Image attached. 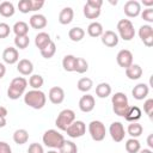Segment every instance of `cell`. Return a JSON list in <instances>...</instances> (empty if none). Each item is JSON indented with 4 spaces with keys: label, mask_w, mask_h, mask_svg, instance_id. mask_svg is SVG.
Segmentation results:
<instances>
[{
    "label": "cell",
    "mask_w": 153,
    "mask_h": 153,
    "mask_svg": "<svg viewBox=\"0 0 153 153\" xmlns=\"http://www.w3.org/2000/svg\"><path fill=\"white\" fill-rule=\"evenodd\" d=\"M24 103L35 110H39L45 105L47 96L41 90H30L24 93Z\"/></svg>",
    "instance_id": "cell-1"
},
{
    "label": "cell",
    "mask_w": 153,
    "mask_h": 153,
    "mask_svg": "<svg viewBox=\"0 0 153 153\" xmlns=\"http://www.w3.org/2000/svg\"><path fill=\"white\" fill-rule=\"evenodd\" d=\"M26 86H27V80L24 76H17L12 79L7 88V97L12 100L19 99L25 93Z\"/></svg>",
    "instance_id": "cell-2"
},
{
    "label": "cell",
    "mask_w": 153,
    "mask_h": 153,
    "mask_svg": "<svg viewBox=\"0 0 153 153\" xmlns=\"http://www.w3.org/2000/svg\"><path fill=\"white\" fill-rule=\"evenodd\" d=\"M42 141H43V143H44L47 147H49V148H51V149H59V148L62 146V143H63V141H65V137H63V135H62L60 131H57L56 129H48V130L43 134Z\"/></svg>",
    "instance_id": "cell-3"
},
{
    "label": "cell",
    "mask_w": 153,
    "mask_h": 153,
    "mask_svg": "<svg viewBox=\"0 0 153 153\" xmlns=\"http://www.w3.org/2000/svg\"><path fill=\"white\" fill-rule=\"evenodd\" d=\"M111 103H112V110H114V112L117 116L124 117L128 108L130 106L126 93H123V92H116L111 97Z\"/></svg>",
    "instance_id": "cell-4"
},
{
    "label": "cell",
    "mask_w": 153,
    "mask_h": 153,
    "mask_svg": "<svg viewBox=\"0 0 153 153\" xmlns=\"http://www.w3.org/2000/svg\"><path fill=\"white\" fill-rule=\"evenodd\" d=\"M75 121V112L72 109H63L62 111H60V114L57 115L56 120H55V126L60 129L66 131V129Z\"/></svg>",
    "instance_id": "cell-5"
},
{
    "label": "cell",
    "mask_w": 153,
    "mask_h": 153,
    "mask_svg": "<svg viewBox=\"0 0 153 153\" xmlns=\"http://www.w3.org/2000/svg\"><path fill=\"white\" fill-rule=\"evenodd\" d=\"M117 32L123 41H131L135 36V29L129 19H121L117 23Z\"/></svg>",
    "instance_id": "cell-6"
},
{
    "label": "cell",
    "mask_w": 153,
    "mask_h": 153,
    "mask_svg": "<svg viewBox=\"0 0 153 153\" xmlns=\"http://www.w3.org/2000/svg\"><path fill=\"white\" fill-rule=\"evenodd\" d=\"M88 133H90V136L92 137L93 141L99 142V141H103L105 139L106 129H105V126L102 121L94 120V121H91L88 124Z\"/></svg>",
    "instance_id": "cell-7"
},
{
    "label": "cell",
    "mask_w": 153,
    "mask_h": 153,
    "mask_svg": "<svg viewBox=\"0 0 153 153\" xmlns=\"http://www.w3.org/2000/svg\"><path fill=\"white\" fill-rule=\"evenodd\" d=\"M103 6L102 0H87L84 5V16L87 19H97L100 16V8Z\"/></svg>",
    "instance_id": "cell-8"
},
{
    "label": "cell",
    "mask_w": 153,
    "mask_h": 153,
    "mask_svg": "<svg viewBox=\"0 0 153 153\" xmlns=\"http://www.w3.org/2000/svg\"><path fill=\"white\" fill-rule=\"evenodd\" d=\"M66 133L69 137L72 139H78V137H81L85 135L86 133V124L82 122V121H74L67 129H66Z\"/></svg>",
    "instance_id": "cell-9"
},
{
    "label": "cell",
    "mask_w": 153,
    "mask_h": 153,
    "mask_svg": "<svg viewBox=\"0 0 153 153\" xmlns=\"http://www.w3.org/2000/svg\"><path fill=\"white\" fill-rule=\"evenodd\" d=\"M109 134L111 136V139L115 141V142H121L124 140V135H126V130H124V127L121 122L116 121V122H112L109 127Z\"/></svg>",
    "instance_id": "cell-10"
},
{
    "label": "cell",
    "mask_w": 153,
    "mask_h": 153,
    "mask_svg": "<svg viewBox=\"0 0 153 153\" xmlns=\"http://www.w3.org/2000/svg\"><path fill=\"white\" fill-rule=\"evenodd\" d=\"M139 37L146 47L153 45V27L149 24H145L139 29Z\"/></svg>",
    "instance_id": "cell-11"
},
{
    "label": "cell",
    "mask_w": 153,
    "mask_h": 153,
    "mask_svg": "<svg viewBox=\"0 0 153 153\" xmlns=\"http://www.w3.org/2000/svg\"><path fill=\"white\" fill-rule=\"evenodd\" d=\"M124 14L129 18H135L141 13V4L136 0H128L123 6Z\"/></svg>",
    "instance_id": "cell-12"
},
{
    "label": "cell",
    "mask_w": 153,
    "mask_h": 153,
    "mask_svg": "<svg viewBox=\"0 0 153 153\" xmlns=\"http://www.w3.org/2000/svg\"><path fill=\"white\" fill-rule=\"evenodd\" d=\"M116 61L120 67L122 68H128L130 65H133V54L128 49H122L117 53L116 55Z\"/></svg>",
    "instance_id": "cell-13"
},
{
    "label": "cell",
    "mask_w": 153,
    "mask_h": 153,
    "mask_svg": "<svg viewBox=\"0 0 153 153\" xmlns=\"http://www.w3.org/2000/svg\"><path fill=\"white\" fill-rule=\"evenodd\" d=\"M100 39H102V43L105 45V47H109V48H114L118 44V35L115 32V31H111V30H106L103 32V35L100 36Z\"/></svg>",
    "instance_id": "cell-14"
},
{
    "label": "cell",
    "mask_w": 153,
    "mask_h": 153,
    "mask_svg": "<svg viewBox=\"0 0 153 153\" xmlns=\"http://www.w3.org/2000/svg\"><path fill=\"white\" fill-rule=\"evenodd\" d=\"M2 60L5 63L8 65H14L19 61V53L18 49L14 47H7L4 51H2Z\"/></svg>",
    "instance_id": "cell-15"
},
{
    "label": "cell",
    "mask_w": 153,
    "mask_h": 153,
    "mask_svg": "<svg viewBox=\"0 0 153 153\" xmlns=\"http://www.w3.org/2000/svg\"><path fill=\"white\" fill-rule=\"evenodd\" d=\"M48 98L49 100L55 104V105H59L61 104L63 100H65V91L62 87L60 86H54L49 90V93H48Z\"/></svg>",
    "instance_id": "cell-16"
},
{
    "label": "cell",
    "mask_w": 153,
    "mask_h": 153,
    "mask_svg": "<svg viewBox=\"0 0 153 153\" xmlns=\"http://www.w3.org/2000/svg\"><path fill=\"white\" fill-rule=\"evenodd\" d=\"M94 105H96V100L94 97L91 94L86 93L79 99V109L82 112H91L94 109Z\"/></svg>",
    "instance_id": "cell-17"
},
{
    "label": "cell",
    "mask_w": 153,
    "mask_h": 153,
    "mask_svg": "<svg viewBox=\"0 0 153 153\" xmlns=\"http://www.w3.org/2000/svg\"><path fill=\"white\" fill-rule=\"evenodd\" d=\"M148 92H149V87L147 84H143V82L135 85L134 88L131 90V94L136 100H143L148 96Z\"/></svg>",
    "instance_id": "cell-18"
},
{
    "label": "cell",
    "mask_w": 153,
    "mask_h": 153,
    "mask_svg": "<svg viewBox=\"0 0 153 153\" xmlns=\"http://www.w3.org/2000/svg\"><path fill=\"white\" fill-rule=\"evenodd\" d=\"M29 24L32 29H36V30H39V29H44L48 24V20L45 18V16L41 14V13H36V14H32L30 17V20H29Z\"/></svg>",
    "instance_id": "cell-19"
},
{
    "label": "cell",
    "mask_w": 153,
    "mask_h": 153,
    "mask_svg": "<svg viewBox=\"0 0 153 153\" xmlns=\"http://www.w3.org/2000/svg\"><path fill=\"white\" fill-rule=\"evenodd\" d=\"M17 71L22 75H31L33 72V63L27 59H22L17 62Z\"/></svg>",
    "instance_id": "cell-20"
},
{
    "label": "cell",
    "mask_w": 153,
    "mask_h": 153,
    "mask_svg": "<svg viewBox=\"0 0 153 153\" xmlns=\"http://www.w3.org/2000/svg\"><path fill=\"white\" fill-rule=\"evenodd\" d=\"M51 42H53V41H51V38H50V35H49L48 32H44V31L38 32V33L36 35V37H35V45H36L39 50L44 49V48H45L47 45H49Z\"/></svg>",
    "instance_id": "cell-21"
},
{
    "label": "cell",
    "mask_w": 153,
    "mask_h": 153,
    "mask_svg": "<svg viewBox=\"0 0 153 153\" xmlns=\"http://www.w3.org/2000/svg\"><path fill=\"white\" fill-rule=\"evenodd\" d=\"M142 73H143V71H142L141 66L137 65V63H133L128 68H126V75L130 80H137V79H140L142 76Z\"/></svg>",
    "instance_id": "cell-22"
},
{
    "label": "cell",
    "mask_w": 153,
    "mask_h": 153,
    "mask_svg": "<svg viewBox=\"0 0 153 153\" xmlns=\"http://www.w3.org/2000/svg\"><path fill=\"white\" fill-rule=\"evenodd\" d=\"M73 18H74V11L72 7H65L59 13V22L62 25H67L72 23Z\"/></svg>",
    "instance_id": "cell-23"
},
{
    "label": "cell",
    "mask_w": 153,
    "mask_h": 153,
    "mask_svg": "<svg viewBox=\"0 0 153 153\" xmlns=\"http://www.w3.org/2000/svg\"><path fill=\"white\" fill-rule=\"evenodd\" d=\"M141 109L139 106H129L126 115H124V120L128 121V122H137L140 118H141Z\"/></svg>",
    "instance_id": "cell-24"
},
{
    "label": "cell",
    "mask_w": 153,
    "mask_h": 153,
    "mask_svg": "<svg viewBox=\"0 0 153 153\" xmlns=\"http://www.w3.org/2000/svg\"><path fill=\"white\" fill-rule=\"evenodd\" d=\"M104 32V29H103V25L98 22H92L88 24L87 26V33L88 36L96 38V37H100Z\"/></svg>",
    "instance_id": "cell-25"
},
{
    "label": "cell",
    "mask_w": 153,
    "mask_h": 153,
    "mask_svg": "<svg viewBox=\"0 0 153 153\" xmlns=\"http://www.w3.org/2000/svg\"><path fill=\"white\" fill-rule=\"evenodd\" d=\"M13 141L17 143V145H24L29 141V131L26 129H17L14 133H13Z\"/></svg>",
    "instance_id": "cell-26"
},
{
    "label": "cell",
    "mask_w": 153,
    "mask_h": 153,
    "mask_svg": "<svg viewBox=\"0 0 153 153\" xmlns=\"http://www.w3.org/2000/svg\"><path fill=\"white\" fill-rule=\"evenodd\" d=\"M16 12V8H14V5L11 2V1H2L0 4V14L5 18H10Z\"/></svg>",
    "instance_id": "cell-27"
},
{
    "label": "cell",
    "mask_w": 153,
    "mask_h": 153,
    "mask_svg": "<svg viewBox=\"0 0 153 153\" xmlns=\"http://www.w3.org/2000/svg\"><path fill=\"white\" fill-rule=\"evenodd\" d=\"M12 30H13L16 36H26L29 33V24L23 22V20L16 22Z\"/></svg>",
    "instance_id": "cell-28"
},
{
    "label": "cell",
    "mask_w": 153,
    "mask_h": 153,
    "mask_svg": "<svg viewBox=\"0 0 153 153\" xmlns=\"http://www.w3.org/2000/svg\"><path fill=\"white\" fill-rule=\"evenodd\" d=\"M111 86L108 82H100L96 86V94L99 98H106L111 94Z\"/></svg>",
    "instance_id": "cell-29"
},
{
    "label": "cell",
    "mask_w": 153,
    "mask_h": 153,
    "mask_svg": "<svg viewBox=\"0 0 153 153\" xmlns=\"http://www.w3.org/2000/svg\"><path fill=\"white\" fill-rule=\"evenodd\" d=\"M68 37L73 42H80L85 37V30L80 26H74L68 31Z\"/></svg>",
    "instance_id": "cell-30"
},
{
    "label": "cell",
    "mask_w": 153,
    "mask_h": 153,
    "mask_svg": "<svg viewBox=\"0 0 153 153\" xmlns=\"http://www.w3.org/2000/svg\"><path fill=\"white\" fill-rule=\"evenodd\" d=\"M75 61H76V56L74 55H66L62 59V67L66 72H74L75 69Z\"/></svg>",
    "instance_id": "cell-31"
},
{
    "label": "cell",
    "mask_w": 153,
    "mask_h": 153,
    "mask_svg": "<svg viewBox=\"0 0 153 153\" xmlns=\"http://www.w3.org/2000/svg\"><path fill=\"white\" fill-rule=\"evenodd\" d=\"M142 131H143V127H142L140 123H137V122H131V123L128 124L127 133H128L131 137H134V139L139 137V136L142 134Z\"/></svg>",
    "instance_id": "cell-32"
},
{
    "label": "cell",
    "mask_w": 153,
    "mask_h": 153,
    "mask_svg": "<svg viewBox=\"0 0 153 153\" xmlns=\"http://www.w3.org/2000/svg\"><path fill=\"white\" fill-rule=\"evenodd\" d=\"M126 151L128 153H139V151L141 149V145H140V141L137 139H134V137H130L126 141Z\"/></svg>",
    "instance_id": "cell-33"
},
{
    "label": "cell",
    "mask_w": 153,
    "mask_h": 153,
    "mask_svg": "<svg viewBox=\"0 0 153 153\" xmlns=\"http://www.w3.org/2000/svg\"><path fill=\"white\" fill-rule=\"evenodd\" d=\"M92 86H93V81H92V79H90V78H87V76L79 79L78 82H76L78 90L81 91V92H85V93L88 92V91L92 88Z\"/></svg>",
    "instance_id": "cell-34"
},
{
    "label": "cell",
    "mask_w": 153,
    "mask_h": 153,
    "mask_svg": "<svg viewBox=\"0 0 153 153\" xmlns=\"http://www.w3.org/2000/svg\"><path fill=\"white\" fill-rule=\"evenodd\" d=\"M57 151H59V153H78V147L73 141L65 140L62 146Z\"/></svg>",
    "instance_id": "cell-35"
},
{
    "label": "cell",
    "mask_w": 153,
    "mask_h": 153,
    "mask_svg": "<svg viewBox=\"0 0 153 153\" xmlns=\"http://www.w3.org/2000/svg\"><path fill=\"white\" fill-rule=\"evenodd\" d=\"M44 84V79L39 74H31L29 78V85L32 87V90H39Z\"/></svg>",
    "instance_id": "cell-36"
},
{
    "label": "cell",
    "mask_w": 153,
    "mask_h": 153,
    "mask_svg": "<svg viewBox=\"0 0 153 153\" xmlns=\"http://www.w3.org/2000/svg\"><path fill=\"white\" fill-rule=\"evenodd\" d=\"M87 69H88V62L84 57H76L74 72L79 73V74H84L85 72H87Z\"/></svg>",
    "instance_id": "cell-37"
},
{
    "label": "cell",
    "mask_w": 153,
    "mask_h": 153,
    "mask_svg": "<svg viewBox=\"0 0 153 153\" xmlns=\"http://www.w3.org/2000/svg\"><path fill=\"white\" fill-rule=\"evenodd\" d=\"M30 44V38L29 36H16L14 37V45L16 48H19V49H25L27 48V45Z\"/></svg>",
    "instance_id": "cell-38"
},
{
    "label": "cell",
    "mask_w": 153,
    "mask_h": 153,
    "mask_svg": "<svg viewBox=\"0 0 153 153\" xmlns=\"http://www.w3.org/2000/svg\"><path fill=\"white\" fill-rule=\"evenodd\" d=\"M39 51H41V55L44 59H51L55 55V53H56V44L54 42H51L49 45H47L44 49H42Z\"/></svg>",
    "instance_id": "cell-39"
},
{
    "label": "cell",
    "mask_w": 153,
    "mask_h": 153,
    "mask_svg": "<svg viewBox=\"0 0 153 153\" xmlns=\"http://www.w3.org/2000/svg\"><path fill=\"white\" fill-rule=\"evenodd\" d=\"M18 10L22 13H29L32 12V6H31V0H20L18 2Z\"/></svg>",
    "instance_id": "cell-40"
},
{
    "label": "cell",
    "mask_w": 153,
    "mask_h": 153,
    "mask_svg": "<svg viewBox=\"0 0 153 153\" xmlns=\"http://www.w3.org/2000/svg\"><path fill=\"white\" fill-rule=\"evenodd\" d=\"M143 111L146 112V115H148L149 120L153 118V98H148L145 100L143 103Z\"/></svg>",
    "instance_id": "cell-41"
},
{
    "label": "cell",
    "mask_w": 153,
    "mask_h": 153,
    "mask_svg": "<svg viewBox=\"0 0 153 153\" xmlns=\"http://www.w3.org/2000/svg\"><path fill=\"white\" fill-rule=\"evenodd\" d=\"M141 18L147 22V23H153V8L149 7V8H145L141 13Z\"/></svg>",
    "instance_id": "cell-42"
},
{
    "label": "cell",
    "mask_w": 153,
    "mask_h": 153,
    "mask_svg": "<svg viewBox=\"0 0 153 153\" xmlns=\"http://www.w3.org/2000/svg\"><path fill=\"white\" fill-rule=\"evenodd\" d=\"M11 33V27L7 23H0V39L8 37V35Z\"/></svg>",
    "instance_id": "cell-43"
},
{
    "label": "cell",
    "mask_w": 153,
    "mask_h": 153,
    "mask_svg": "<svg viewBox=\"0 0 153 153\" xmlns=\"http://www.w3.org/2000/svg\"><path fill=\"white\" fill-rule=\"evenodd\" d=\"M27 153H44V149H43V146L41 143L33 142V143H31L29 146Z\"/></svg>",
    "instance_id": "cell-44"
},
{
    "label": "cell",
    "mask_w": 153,
    "mask_h": 153,
    "mask_svg": "<svg viewBox=\"0 0 153 153\" xmlns=\"http://www.w3.org/2000/svg\"><path fill=\"white\" fill-rule=\"evenodd\" d=\"M31 6H32V12L38 11L44 6V0H31Z\"/></svg>",
    "instance_id": "cell-45"
},
{
    "label": "cell",
    "mask_w": 153,
    "mask_h": 153,
    "mask_svg": "<svg viewBox=\"0 0 153 153\" xmlns=\"http://www.w3.org/2000/svg\"><path fill=\"white\" fill-rule=\"evenodd\" d=\"M0 153H12L11 146L5 141H0Z\"/></svg>",
    "instance_id": "cell-46"
},
{
    "label": "cell",
    "mask_w": 153,
    "mask_h": 153,
    "mask_svg": "<svg viewBox=\"0 0 153 153\" xmlns=\"http://www.w3.org/2000/svg\"><path fill=\"white\" fill-rule=\"evenodd\" d=\"M5 74H6V67L2 62H0V79H2L5 76Z\"/></svg>",
    "instance_id": "cell-47"
},
{
    "label": "cell",
    "mask_w": 153,
    "mask_h": 153,
    "mask_svg": "<svg viewBox=\"0 0 153 153\" xmlns=\"http://www.w3.org/2000/svg\"><path fill=\"white\" fill-rule=\"evenodd\" d=\"M147 145H148L149 149L153 148V134H149L148 135V137H147Z\"/></svg>",
    "instance_id": "cell-48"
},
{
    "label": "cell",
    "mask_w": 153,
    "mask_h": 153,
    "mask_svg": "<svg viewBox=\"0 0 153 153\" xmlns=\"http://www.w3.org/2000/svg\"><path fill=\"white\" fill-rule=\"evenodd\" d=\"M7 109L5 108V106H1L0 105V117H6L7 116Z\"/></svg>",
    "instance_id": "cell-49"
},
{
    "label": "cell",
    "mask_w": 153,
    "mask_h": 153,
    "mask_svg": "<svg viewBox=\"0 0 153 153\" xmlns=\"http://www.w3.org/2000/svg\"><path fill=\"white\" fill-rule=\"evenodd\" d=\"M142 4H143V6H147V8H149V7H152L153 6V0H149V1H142Z\"/></svg>",
    "instance_id": "cell-50"
},
{
    "label": "cell",
    "mask_w": 153,
    "mask_h": 153,
    "mask_svg": "<svg viewBox=\"0 0 153 153\" xmlns=\"http://www.w3.org/2000/svg\"><path fill=\"white\" fill-rule=\"evenodd\" d=\"M6 126V117H0V128H4Z\"/></svg>",
    "instance_id": "cell-51"
},
{
    "label": "cell",
    "mask_w": 153,
    "mask_h": 153,
    "mask_svg": "<svg viewBox=\"0 0 153 153\" xmlns=\"http://www.w3.org/2000/svg\"><path fill=\"white\" fill-rule=\"evenodd\" d=\"M139 153H153V151L149 148H143V149H140Z\"/></svg>",
    "instance_id": "cell-52"
},
{
    "label": "cell",
    "mask_w": 153,
    "mask_h": 153,
    "mask_svg": "<svg viewBox=\"0 0 153 153\" xmlns=\"http://www.w3.org/2000/svg\"><path fill=\"white\" fill-rule=\"evenodd\" d=\"M47 153H59V151H57V149H50V151H48Z\"/></svg>",
    "instance_id": "cell-53"
}]
</instances>
